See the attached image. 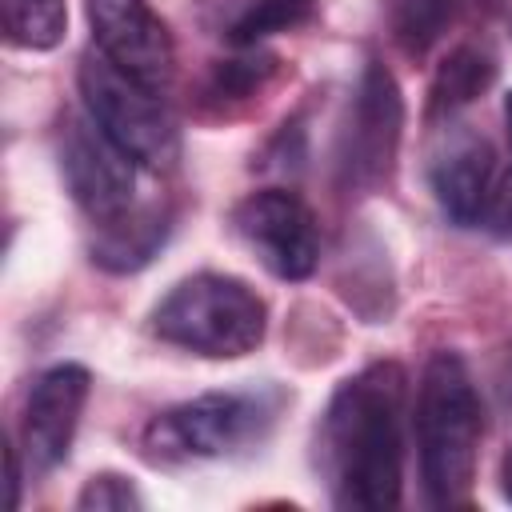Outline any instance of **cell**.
I'll return each instance as SVG.
<instances>
[{
    "mask_svg": "<svg viewBox=\"0 0 512 512\" xmlns=\"http://www.w3.org/2000/svg\"><path fill=\"white\" fill-rule=\"evenodd\" d=\"M408 372L392 360L368 364L336 388L320 424V464L336 508L384 512L404 484Z\"/></svg>",
    "mask_w": 512,
    "mask_h": 512,
    "instance_id": "1",
    "label": "cell"
},
{
    "mask_svg": "<svg viewBox=\"0 0 512 512\" xmlns=\"http://www.w3.org/2000/svg\"><path fill=\"white\" fill-rule=\"evenodd\" d=\"M484 436V408L468 364L456 352H436L420 372L416 392V448L420 476L432 504H460L476 476Z\"/></svg>",
    "mask_w": 512,
    "mask_h": 512,
    "instance_id": "2",
    "label": "cell"
},
{
    "mask_svg": "<svg viewBox=\"0 0 512 512\" xmlns=\"http://www.w3.org/2000/svg\"><path fill=\"white\" fill-rule=\"evenodd\" d=\"M264 328H268L264 300L244 280L220 272H196L180 280L152 312V332L164 344L212 360H236L256 352Z\"/></svg>",
    "mask_w": 512,
    "mask_h": 512,
    "instance_id": "3",
    "label": "cell"
},
{
    "mask_svg": "<svg viewBox=\"0 0 512 512\" xmlns=\"http://www.w3.org/2000/svg\"><path fill=\"white\" fill-rule=\"evenodd\" d=\"M80 96L88 116L144 168L164 172L180 160V128L164 92L144 88L128 72H120L100 48L80 56Z\"/></svg>",
    "mask_w": 512,
    "mask_h": 512,
    "instance_id": "4",
    "label": "cell"
},
{
    "mask_svg": "<svg viewBox=\"0 0 512 512\" xmlns=\"http://www.w3.org/2000/svg\"><path fill=\"white\" fill-rule=\"evenodd\" d=\"M272 424V404L256 392H204L164 408L144 428V456L156 464L220 460L256 444Z\"/></svg>",
    "mask_w": 512,
    "mask_h": 512,
    "instance_id": "5",
    "label": "cell"
},
{
    "mask_svg": "<svg viewBox=\"0 0 512 512\" xmlns=\"http://www.w3.org/2000/svg\"><path fill=\"white\" fill-rule=\"evenodd\" d=\"M56 160L72 200L92 220H116L132 208L136 160L88 116H64L56 132Z\"/></svg>",
    "mask_w": 512,
    "mask_h": 512,
    "instance_id": "6",
    "label": "cell"
},
{
    "mask_svg": "<svg viewBox=\"0 0 512 512\" xmlns=\"http://www.w3.org/2000/svg\"><path fill=\"white\" fill-rule=\"evenodd\" d=\"M404 128V100L396 88V76L368 60L356 84V96L348 104V120L340 132V172L356 188H376L392 176L396 148Z\"/></svg>",
    "mask_w": 512,
    "mask_h": 512,
    "instance_id": "7",
    "label": "cell"
},
{
    "mask_svg": "<svg viewBox=\"0 0 512 512\" xmlns=\"http://www.w3.org/2000/svg\"><path fill=\"white\" fill-rule=\"evenodd\" d=\"M236 236L280 280H304L320 264V228L296 192L264 188L232 208Z\"/></svg>",
    "mask_w": 512,
    "mask_h": 512,
    "instance_id": "8",
    "label": "cell"
},
{
    "mask_svg": "<svg viewBox=\"0 0 512 512\" xmlns=\"http://www.w3.org/2000/svg\"><path fill=\"white\" fill-rule=\"evenodd\" d=\"M88 24L96 48L132 80L152 92H168L176 76V48L168 24L148 0H88Z\"/></svg>",
    "mask_w": 512,
    "mask_h": 512,
    "instance_id": "9",
    "label": "cell"
},
{
    "mask_svg": "<svg viewBox=\"0 0 512 512\" xmlns=\"http://www.w3.org/2000/svg\"><path fill=\"white\" fill-rule=\"evenodd\" d=\"M88 392H92V376L80 364H56L36 376L20 424V444L32 472H52L68 456Z\"/></svg>",
    "mask_w": 512,
    "mask_h": 512,
    "instance_id": "10",
    "label": "cell"
},
{
    "mask_svg": "<svg viewBox=\"0 0 512 512\" xmlns=\"http://www.w3.org/2000/svg\"><path fill=\"white\" fill-rule=\"evenodd\" d=\"M428 180L444 216L460 228H472L488 216L496 200V156L492 144L468 124H448L428 160Z\"/></svg>",
    "mask_w": 512,
    "mask_h": 512,
    "instance_id": "11",
    "label": "cell"
},
{
    "mask_svg": "<svg viewBox=\"0 0 512 512\" xmlns=\"http://www.w3.org/2000/svg\"><path fill=\"white\" fill-rule=\"evenodd\" d=\"M164 236H168V220L156 208L148 212L128 208L124 216L100 224V236L92 240V260L108 272H136L156 256Z\"/></svg>",
    "mask_w": 512,
    "mask_h": 512,
    "instance_id": "12",
    "label": "cell"
},
{
    "mask_svg": "<svg viewBox=\"0 0 512 512\" xmlns=\"http://www.w3.org/2000/svg\"><path fill=\"white\" fill-rule=\"evenodd\" d=\"M496 80V60L472 44L448 52V60L436 68L432 76V112L436 116H452L456 108L480 100Z\"/></svg>",
    "mask_w": 512,
    "mask_h": 512,
    "instance_id": "13",
    "label": "cell"
},
{
    "mask_svg": "<svg viewBox=\"0 0 512 512\" xmlns=\"http://www.w3.org/2000/svg\"><path fill=\"white\" fill-rule=\"evenodd\" d=\"M0 20H4L8 44L48 52L64 40L68 8L64 0H0Z\"/></svg>",
    "mask_w": 512,
    "mask_h": 512,
    "instance_id": "14",
    "label": "cell"
},
{
    "mask_svg": "<svg viewBox=\"0 0 512 512\" xmlns=\"http://www.w3.org/2000/svg\"><path fill=\"white\" fill-rule=\"evenodd\" d=\"M316 0H252L228 28V40L240 44V48H252L256 40L264 36H276V32H288L296 24H304L312 16Z\"/></svg>",
    "mask_w": 512,
    "mask_h": 512,
    "instance_id": "15",
    "label": "cell"
},
{
    "mask_svg": "<svg viewBox=\"0 0 512 512\" xmlns=\"http://www.w3.org/2000/svg\"><path fill=\"white\" fill-rule=\"evenodd\" d=\"M388 16H392V36L404 44V52H428L448 16H452V0H388Z\"/></svg>",
    "mask_w": 512,
    "mask_h": 512,
    "instance_id": "16",
    "label": "cell"
},
{
    "mask_svg": "<svg viewBox=\"0 0 512 512\" xmlns=\"http://www.w3.org/2000/svg\"><path fill=\"white\" fill-rule=\"evenodd\" d=\"M272 72H276V56H268V52H252V56H240V60H224V64H216L208 92H212L216 100H248V96H256V92L268 84Z\"/></svg>",
    "mask_w": 512,
    "mask_h": 512,
    "instance_id": "17",
    "label": "cell"
},
{
    "mask_svg": "<svg viewBox=\"0 0 512 512\" xmlns=\"http://www.w3.org/2000/svg\"><path fill=\"white\" fill-rule=\"evenodd\" d=\"M76 508L80 512H136V508H144V500H140V492L132 488V480H124V476H116V472H100V476H92L84 488H80V496H76Z\"/></svg>",
    "mask_w": 512,
    "mask_h": 512,
    "instance_id": "18",
    "label": "cell"
},
{
    "mask_svg": "<svg viewBox=\"0 0 512 512\" xmlns=\"http://www.w3.org/2000/svg\"><path fill=\"white\" fill-rule=\"evenodd\" d=\"M8 480H12V508L20 504V460H16V448H8Z\"/></svg>",
    "mask_w": 512,
    "mask_h": 512,
    "instance_id": "19",
    "label": "cell"
},
{
    "mask_svg": "<svg viewBox=\"0 0 512 512\" xmlns=\"http://www.w3.org/2000/svg\"><path fill=\"white\" fill-rule=\"evenodd\" d=\"M500 488H504V496L512 500V448L504 452V464H500Z\"/></svg>",
    "mask_w": 512,
    "mask_h": 512,
    "instance_id": "20",
    "label": "cell"
},
{
    "mask_svg": "<svg viewBox=\"0 0 512 512\" xmlns=\"http://www.w3.org/2000/svg\"><path fill=\"white\" fill-rule=\"evenodd\" d=\"M504 124H508V144H512V92L504 96Z\"/></svg>",
    "mask_w": 512,
    "mask_h": 512,
    "instance_id": "21",
    "label": "cell"
}]
</instances>
